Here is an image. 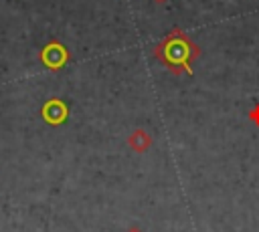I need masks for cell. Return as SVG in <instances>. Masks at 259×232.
Returning <instances> with one entry per match:
<instances>
[{"label":"cell","mask_w":259,"mask_h":232,"mask_svg":"<svg viewBox=\"0 0 259 232\" xmlns=\"http://www.w3.org/2000/svg\"><path fill=\"white\" fill-rule=\"evenodd\" d=\"M154 2H158V4H164V2H166V0H154Z\"/></svg>","instance_id":"7"},{"label":"cell","mask_w":259,"mask_h":232,"mask_svg":"<svg viewBox=\"0 0 259 232\" xmlns=\"http://www.w3.org/2000/svg\"><path fill=\"white\" fill-rule=\"evenodd\" d=\"M200 46L182 30L172 28L154 48V56L172 73V75H190L192 61L200 59Z\"/></svg>","instance_id":"1"},{"label":"cell","mask_w":259,"mask_h":232,"mask_svg":"<svg viewBox=\"0 0 259 232\" xmlns=\"http://www.w3.org/2000/svg\"><path fill=\"white\" fill-rule=\"evenodd\" d=\"M38 59H40V63H42L47 69L59 71V69H63V67L69 63V50H67V46H65L61 40L53 38V40H49V42L40 48Z\"/></svg>","instance_id":"2"},{"label":"cell","mask_w":259,"mask_h":232,"mask_svg":"<svg viewBox=\"0 0 259 232\" xmlns=\"http://www.w3.org/2000/svg\"><path fill=\"white\" fill-rule=\"evenodd\" d=\"M152 143H154L152 135H150L146 129H142V127L134 129V131L130 133V137H127V145H130L136 153H144V151H148V149L152 147Z\"/></svg>","instance_id":"4"},{"label":"cell","mask_w":259,"mask_h":232,"mask_svg":"<svg viewBox=\"0 0 259 232\" xmlns=\"http://www.w3.org/2000/svg\"><path fill=\"white\" fill-rule=\"evenodd\" d=\"M247 117H249V121H251L255 127H259V101L247 111Z\"/></svg>","instance_id":"5"},{"label":"cell","mask_w":259,"mask_h":232,"mask_svg":"<svg viewBox=\"0 0 259 232\" xmlns=\"http://www.w3.org/2000/svg\"><path fill=\"white\" fill-rule=\"evenodd\" d=\"M127 232H142V230H140V228H136V226H134V228H130V230H127Z\"/></svg>","instance_id":"6"},{"label":"cell","mask_w":259,"mask_h":232,"mask_svg":"<svg viewBox=\"0 0 259 232\" xmlns=\"http://www.w3.org/2000/svg\"><path fill=\"white\" fill-rule=\"evenodd\" d=\"M40 115H42V119H45L49 125H61V123L67 119V115H69V109H67V105H65L61 99L53 97V99H49V101L42 105Z\"/></svg>","instance_id":"3"}]
</instances>
